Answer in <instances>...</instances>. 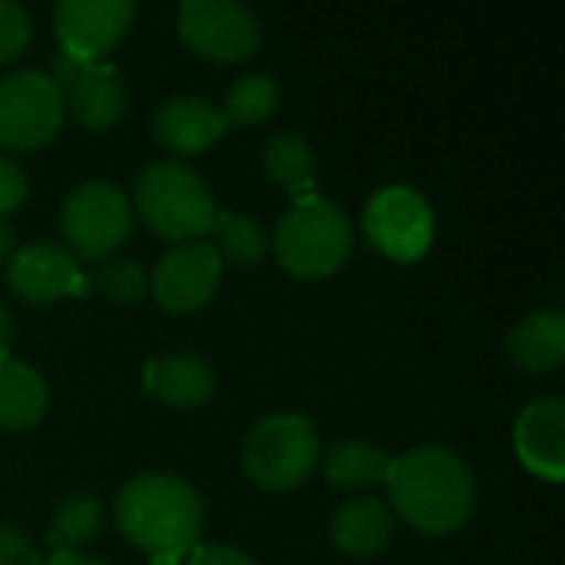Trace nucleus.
Here are the masks:
<instances>
[{
  "label": "nucleus",
  "mask_w": 565,
  "mask_h": 565,
  "mask_svg": "<svg viewBox=\"0 0 565 565\" xmlns=\"http://www.w3.org/2000/svg\"><path fill=\"white\" fill-rule=\"evenodd\" d=\"M384 483L401 516L424 533H454L473 513V470L447 447L407 450L391 460Z\"/></svg>",
  "instance_id": "f257e3e1"
},
{
  "label": "nucleus",
  "mask_w": 565,
  "mask_h": 565,
  "mask_svg": "<svg viewBox=\"0 0 565 565\" xmlns=\"http://www.w3.org/2000/svg\"><path fill=\"white\" fill-rule=\"evenodd\" d=\"M116 520L119 530L149 553V559H185L202 533V500L172 473H142L119 490Z\"/></svg>",
  "instance_id": "f03ea898"
},
{
  "label": "nucleus",
  "mask_w": 565,
  "mask_h": 565,
  "mask_svg": "<svg viewBox=\"0 0 565 565\" xmlns=\"http://www.w3.org/2000/svg\"><path fill=\"white\" fill-rule=\"evenodd\" d=\"M351 252V218L348 212L318 192L291 202L275 232L278 262L301 278H321L338 271Z\"/></svg>",
  "instance_id": "7ed1b4c3"
},
{
  "label": "nucleus",
  "mask_w": 565,
  "mask_h": 565,
  "mask_svg": "<svg viewBox=\"0 0 565 565\" xmlns=\"http://www.w3.org/2000/svg\"><path fill=\"white\" fill-rule=\"evenodd\" d=\"M136 209L152 232L189 242L209 235L218 215L202 175L172 159H156L139 172Z\"/></svg>",
  "instance_id": "20e7f679"
},
{
  "label": "nucleus",
  "mask_w": 565,
  "mask_h": 565,
  "mask_svg": "<svg viewBox=\"0 0 565 565\" xmlns=\"http://www.w3.org/2000/svg\"><path fill=\"white\" fill-rule=\"evenodd\" d=\"M321 440L305 414H271L258 420L245 440L242 463L258 487L291 490L318 467Z\"/></svg>",
  "instance_id": "39448f33"
},
{
  "label": "nucleus",
  "mask_w": 565,
  "mask_h": 565,
  "mask_svg": "<svg viewBox=\"0 0 565 565\" xmlns=\"http://www.w3.org/2000/svg\"><path fill=\"white\" fill-rule=\"evenodd\" d=\"M63 238L70 242L73 255H83L89 262L109 258L116 245L132 228V205L126 192L106 179H93L76 185L60 212Z\"/></svg>",
  "instance_id": "423d86ee"
},
{
  "label": "nucleus",
  "mask_w": 565,
  "mask_h": 565,
  "mask_svg": "<svg viewBox=\"0 0 565 565\" xmlns=\"http://www.w3.org/2000/svg\"><path fill=\"white\" fill-rule=\"evenodd\" d=\"M63 122V96L50 73L13 70L0 76V146L33 149Z\"/></svg>",
  "instance_id": "0eeeda50"
},
{
  "label": "nucleus",
  "mask_w": 565,
  "mask_h": 565,
  "mask_svg": "<svg viewBox=\"0 0 565 565\" xmlns=\"http://www.w3.org/2000/svg\"><path fill=\"white\" fill-rule=\"evenodd\" d=\"M434 228L437 222L430 202L411 185H387L364 209V235L374 248L397 262L420 258L434 242Z\"/></svg>",
  "instance_id": "6e6552de"
},
{
  "label": "nucleus",
  "mask_w": 565,
  "mask_h": 565,
  "mask_svg": "<svg viewBox=\"0 0 565 565\" xmlns=\"http://www.w3.org/2000/svg\"><path fill=\"white\" fill-rule=\"evenodd\" d=\"M182 40L209 60H245L262 43L258 17L238 0H185L179 7Z\"/></svg>",
  "instance_id": "1a4fd4ad"
},
{
  "label": "nucleus",
  "mask_w": 565,
  "mask_h": 565,
  "mask_svg": "<svg viewBox=\"0 0 565 565\" xmlns=\"http://www.w3.org/2000/svg\"><path fill=\"white\" fill-rule=\"evenodd\" d=\"M136 17L132 0H60L53 10V30L60 53L79 63H99Z\"/></svg>",
  "instance_id": "9d476101"
},
{
  "label": "nucleus",
  "mask_w": 565,
  "mask_h": 565,
  "mask_svg": "<svg viewBox=\"0 0 565 565\" xmlns=\"http://www.w3.org/2000/svg\"><path fill=\"white\" fill-rule=\"evenodd\" d=\"M50 79L63 96V109L89 129L113 126L126 109V83L109 63H79L56 53L50 63Z\"/></svg>",
  "instance_id": "9b49d317"
},
{
  "label": "nucleus",
  "mask_w": 565,
  "mask_h": 565,
  "mask_svg": "<svg viewBox=\"0 0 565 565\" xmlns=\"http://www.w3.org/2000/svg\"><path fill=\"white\" fill-rule=\"evenodd\" d=\"M222 278V262L212 248V242H182L169 248L156 271H152V291L159 305L169 311H192L205 305Z\"/></svg>",
  "instance_id": "f8f14e48"
},
{
  "label": "nucleus",
  "mask_w": 565,
  "mask_h": 565,
  "mask_svg": "<svg viewBox=\"0 0 565 565\" xmlns=\"http://www.w3.org/2000/svg\"><path fill=\"white\" fill-rule=\"evenodd\" d=\"M10 288L26 301H53L60 295H86L89 278L83 275L76 255L56 242H33L10 255L7 265Z\"/></svg>",
  "instance_id": "ddd939ff"
},
{
  "label": "nucleus",
  "mask_w": 565,
  "mask_h": 565,
  "mask_svg": "<svg viewBox=\"0 0 565 565\" xmlns=\"http://www.w3.org/2000/svg\"><path fill=\"white\" fill-rule=\"evenodd\" d=\"M513 444L526 470L559 483L565 477V401L563 397H540L533 401L516 427Z\"/></svg>",
  "instance_id": "4468645a"
},
{
  "label": "nucleus",
  "mask_w": 565,
  "mask_h": 565,
  "mask_svg": "<svg viewBox=\"0 0 565 565\" xmlns=\"http://www.w3.org/2000/svg\"><path fill=\"white\" fill-rule=\"evenodd\" d=\"M225 116L222 109H215L209 99L202 96H172L166 103L156 106L152 113V132L156 139L172 149V152H182V156H192V152H205L209 146H215L222 136H225Z\"/></svg>",
  "instance_id": "2eb2a0df"
},
{
  "label": "nucleus",
  "mask_w": 565,
  "mask_h": 565,
  "mask_svg": "<svg viewBox=\"0 0 565 565\" xmlns=\"http://www.w3.org/2000/svg\"><path fill=\"white\" fill-rule=\"evenodd\" d=\"M146 394L172 407H199L215 391V371L199 354H169L146 364Z\"/></svg>",
  "instance_id": "dca6fc26"
},
{
  "label": "nucleus",
  "mask_w": 565,
  "mask_h": 565,
  "mask_svg": "<svg viewBox=\"0 0 565 565\" xmlns=\"http://www.w3.org/2000/svg\"><path fill=\"white\" fill-rule=\"evenodd\" d=\"M334 543L354 556V559H367L374 553H381L391 536H394V513L387 503L381 500H371V497H361V500H351L338 510L334 516Z\"/></svg>",
  "instance_id": "f3484780"
},
{
  "label": "nucleus",
  "mask_w": 565,
  "mask_h": 565,
  "mask_svg": "<svg viewBox=\"0 0 565 565\" xmlns=\"http://www.w3.org/2000/svg\"><path fill=\"white\" fill-rule=\"evenodd\" d=\"M507 354L526 371H550L565 354V318L559 311H533L507 334Z\"/></svg>",
  "instance_id": "a211bd4d"
},
{
  "label": "nucleus",
  "mask_w": 565,
  "mask_h": 565,
  "mask_svg": "<svg viewBox=\"0 0 565 565\" xmlns=\"http://www.w3.org/2000/svg\"><path fill=\"white\" fill-rule=\"evenodd\" d=\"M43 411H46L43 377L30 364L10 354H0V427L23 430L36 424Z\"/></svg>",
  "instance_id": "6ab92c4d"
},
{
  "label": "nucleus",
  "mask_w": 565,
  "mask_h": 565,
  "mask_svg": "<svg viewBox=\"0 0 565 565\" xmlns=\"http://www.w3.org/2000/svg\"><path fill=\"white\" fill-rule=\"evenodd\" d=\"M265 172L285 185L295 199L308 195L315 189V175H318V162H315V149L305 136L298 132H275L265 142Z\"/></svg>",
  "instance_id": "aec40b11"
},
{
  "label": "nucleus",
  "mask_w": 565,
  "mask_h": 565,
  "mask_svg": "<svg viewBox=\"0 0 565 565\" xmlns=\"http://www.w3.org/2000/svg\"><path fill=\"white\" fill-rule=\"evenodd\" d=\"M212 235H215V255L222 265H232V268H258L268 255V235L265 228L248 218V215H238V212H218L215 215V225H212Z\"/></svg>",
  "instance_id": "412c9836"
},
{
  "label": "nucleus",
  "mask_w": 565,
  "mask_h": 565,
  "mask_svg": "<svg viewBox=\"0 0 565 565\" xmlns=\"http://www.w3.org/2000/svg\"><path fill=\"white\" fill-rule=\"evenodd\" d=\"M387 454L377 450L367 440H341L328 450V463L324 473L334 487L341 490H361L371 483H381L387 477Z\"/></svg>",
  "instance_id": "4be33fe9"
},
{
  "label": "nucleus",
  "mask_w": 565,
  "mask_h": 565,
  "mask_svg": "<svg viewBox=\"0 0 565 565\" xmlns=\"http://www.w3.org/2000/svg\"><path fill=\"white\" fill-rule=\"evenodd\" d=\"M103 526V507L93 493H73L60 503L53 513V523L46 530V540L56 550H76L89 543Z\"/></svg>",
  "instance_id": "5701e85b"
},
{
  "label": "nucleus",
  "mask_w": 565,
  "mask_h": 565,
  "mask_svg": "<svg viewBox=\"0 0 565 565\" xmlns=\"http://www.w3.org/2000/svg\"><path fill=\"white\" fill-rule=\"evenodd\" d=\"M275 106H278L275 79L265 73H245L228 89L222 116H225V126H252V122L268 119L275 113Z\"/></svg>",
  "instance_id": "b1692460"
},
{
  "label": "nucleus",
  "mask_w": 565,
  "mask_h": 565,
  "mask_svg": "<svg viewBox=\"0 0 565 565\" xmlns=\"http://www.w3.org/2000/svg\"><path fill=\"white\" fill-rule=\"evenodd\" d=\"M93 278L113 301L122 305H136L146 295V275L132 258H99L93 265Z\"/></svg>",
  "instance_id": "393cba45"
},
{
  "label": "nucleus",
  "mask_w": 565,
  "mask_h": 565,
  "mask_svg": "<svg viewBox=\"0 0 565 565\" xmlns=\"http://www.w3.org/2000/svg\"><path fill=\"white\" fill-rule=\"evenodd\" d=\"M30 43V17L20 3L0 0V66L20 56Z\"/></svg>",
  "instance_id": "a878e982"
},
{
  "label": "nucleus",
  "mask_w": 565,
  "mask_h": 565,
  "mask_svg": "<svg viewBox=\"0 0 565 565\" xmlns=\"http://www.w3.org/2000/svg\"><path fill=\"white\" fill-rule=\"evenodd\" d=\"M26 195V175L23 169L10 159V156H0V218L10 215Z\"/></svg>",
  "instance_id": "bb28decb"
},
{
  "label": "nucleus",
  "mask_w": 565,
  "mask_h": 565,
  "mask_svg": "<svg viewBox=\"0 0 565 565\" xmlns=\"http://www.w3.org/2000/svg\"><path fill=\"white\" fill-rule=\"evenodd\" d=\"M0 565H40V553L20 530L0 526Z\"/></svg>",
  "instance_id": "cd10ccee"
},
{
  "label": "nucleus",
  "mask_w": 565,
  "mask_h": 565,
  "mask_svg": "<svg viewBox=\"0 0 565 565\" xmlns=\"http://www.w3.org/2000/svg\"><path fill=\"white\" fill-rule=\"evenodd\" d=\"M185 565H258L238 546H195Z\"/></svg>",
  "instance_id": "c85d7f7f"
},
{
  "label": "nucleus",
  "mask_w": 565,
  "mask_h": 565,
  "mask_svg": "<svg viewBox=\"0 0 565 565\" xmlns=\"http://www.w3.org/2000/svg\"><path fill=\"white\" fill-rule=\"evenodd\" d=\"M46 565H109L103 563V559H96V556H86V553H76V550H56Z\"/></svg>",
  "instance_id": "c756f323"
},
{
  "label": "nucleus",
  "mask_w": 565,
  "mask_h": 565,
  "mask_svg": "<svg viewBox=\"0 0 565 565\" xmlns=\"http://www.w3.org/2000/svg\"><path fill=\"white\" fill-rule=\"evenodd\" d=\"M10 338H13V321H10V311L0 305V354H7Z\"/></svg>",
  "instance_id": "7c9ffc66"
},
{
  "label": "nucleus",
  "mask_w": 565,
  "mask_h": 565,
  "mask_svg": "<svg viewBox=\"0 0 565 565\" xmlns=\"http://www.w3.org/2000/svg\"><path fill=\"white\" fill-rule=\"evenodd\" d=\"M13 255V228L0 222V262Z\"/></svg>",
  "instance_id": "2f4dec72"
},
{
  "label": "nucleus",
  "mask_w": 565,
  "mask_h": 565,
  "mask_svg": "<svg viewBox=\"0 0 565 565\" xmlns=\"http://www.w3.org/2000/svg\"><path fill=\"white\" fill-rule=\"evenodd\" d=\"M149 565H182V559H172V556H156V559H149Z\"/></svg>",
  "instance_id": "473e14b6"
}]
</instances>
